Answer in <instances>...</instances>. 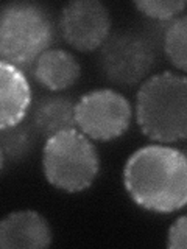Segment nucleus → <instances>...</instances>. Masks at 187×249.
I'll return each mask as SVG.
<instances>
[{
  "label": "nucleus",
  "instance_id": "1",
  "mask_svg": "<svg viewBox=\"0 0 187 249\" xmlns=\"http://www.w3.org/2000/svg\"><path fill=\"white\" fill-rule=\"evenodd\" d=\"M123 182L140 207L173 212L187 204V158L175 148L144 146L128 159Z\"/></svg>",
  "mask_w": 187,
  "mask_h": 249
},
{
  "label": "nucleus",
  "instance_id": "2",
  "mask_svg": "<svg viewBox=\"0 0 187 249\" xmlns=\"http://www.w3.org/2000/svg\"><path fill=\"white\" fill-rule=\"evenodd\" d=\"M137 123L156 142H176L187 137V78L164 72L140 86Z\"/></svg>",
  "mask_w": 187,
  "mask_h": 249
},
{
  "label": "nucleus",
  "instance_id": "3",
  "mask_svg": "<svg viewBox=\"0 0 187 249\" xmlns=\"http://www.w3.org/2000/svg\"><path fill=\"white\" fill-rule=\"evenodd\" d=\"M55 37L53 22L42 6L35 3H8L0 18V53L2 61L19 69L36 64L49 50Z\"/></svg>",
  "mask_w": 187,
  "mask_h": 249
},
{
  "label": "nucleus",
  "instance_id": "4",
  "mask_svg": "<svg viewBox=\"0 0 187 249\" xmlns=\"http://www.w3.org/2000/svg\"><path fill=\"white\" fill-rule=\"evenodd\" d=\"M42 165L47 181L74 193L92 184L98 171V158L88 137L72 128L47 139Z\"/></svg>",
  "mask_w": 187,
  "mask_h": 249
},
{
  "label": "nucleus",
  "instance_id": "5",
  "mask_svg": "<svg viewBox=\"0 0 187 249\" xmlns=\"http://www.w3.org/2000/svg\"><path fill=\"white\" fill-rule=\"evenodd\" d=\"M75 120L83 134L106 142L127 131L131 107L128 100L114 90H94L76 103Z\"/></svg>",
  "mask_w": 187,
  "mask_h": 249
},
{
  "label": "nucleus",
  "instance_id": "6",
  "mask_svg": "<svg viewBox=\"0 0 187 249\" xmlns=\"http://www.w3.org/2000/svg\"><path fill=\"white\" fill-rule=\"evenodd\" d=\"M100 62L108 80L117 84H136L151 70L154 50L142 36L119 33L105 42Z\"/></svg>",
  "mask_w": 187,
  "mask_h": 249
},
{
  "label": "nucleus",
  "instance_id": "7",
  "mask_svg": "<svg viewBox=\"0 0 187 249\" xmlns=\"http://www.w3.org/2000/svg\"><path fill=\"white\" fill-rule=\"evenodd\" d=\"M111 28L108 10L97 0H75L61 13V31L66 41L81 52L95 50L106 42Z\"/></svg>",
  "mask_w": 187,
  "mask_h": 249
},
{
  "label": "nucleus",
  "instance_id": "8",
  "mask_svg": "<svg viewBox=\"0 0 187 249\" xmlns=\"http://www.w3.org/2000/svg\"><path fill=\"white\" fill-rule=\"evenodd\" d=\"M50 243L49 224L33 210L10 213L0 224V246L3 249L45 248Z\"/></svg>",
  "mask_w": 187,
  "mask_h": 249
},
{
  "label": "nucleus",
  "instance_id": "9",
  "mask_svg": "<svg viewBox=\"0 0 187 249\" xmlns=\"http://www.w3.org/2000/svg\"><path fill=\"white\" fill-rule=\"evenodd\" d=\"M0 98H2V109H0V128L16 126L25 117L31 92L25 75L19 67H16L6 61L0 62Z\"/></svg>",
  "mask_w": 187,
  "mask_h": 249
},
{
  "label": "nucleus",
  "instance_id": "10",
  "mask_svg": "<svg viewBox=\"0 0 187 249\" xmlns=\"http://www.w3.org/2000/svg\"><path fill=\"white\" fill-rule=\"evenodd\" d=\"M35 76L44 88L62 90L80 76V64L64 50H45L35 64Z\"/></svg>",
  "mask_w": 187,
  "mask_h": 249
},
{
  "label": "nucleus",
  "instance_id": "11",
  "mask_svg": "<svg viewBox=\"0 0 187 249\" xmlns=\"http://www.w3.org/2000/svg\"><path fill=\"white\" fill-rule=\"evenodd\" d=\"M74 101L67 97H45L35 107L33 123L39 134L52 137L67 129H72L75 120Z\"/></svg>",
  "mask_w": 187,
  "mask_h": 249
},
{
  "label": "nucleus",
  "instance_id": "12",
  "mask_svg": "<svg viewBox=\"0 0 187 249\" xmlns=\"http://www.w3.org/2000/svg\"><path fill=\"white\" fill-rule=\"evenodd\" d=\"M164 49L173 64L187 72V16L175 19L166 31Z\"/></svg>",
  "mask_w": 187,
  "mask_h": 249
},
{
  "label": "nucleus",
  "instance_id": "13",
  "mask_svg": "<svg viewBox=\"0 0 187 249\" xmlns=\"http://www.w3.org/2000/svg\"><path fill=\"white\" fill-rule=\"evenodd\" d=\"M31 145H33V137H31L28 128L19 126V124L3 128L2 129V167L5 165L6 156H10L11 159H19L30 151Z\"/></svg>",
  "mask_w": 187,
  "mask_h": 249
},
{
  "label": "nucleus",
  "instance_id": "14",
  "mask_svg": "<svg viewBox=\"0 0 187 249\" xmlns=\"http://www.w3.org/2000/svg\"><path fill=\"white\" fill-rule=\"evenodd\" d=\"M187 2L183 0H144V2H136L134 6L142 11L148 18L167 20L176 16L179 11L186 8Z\"/></svg>",
  "mask_w": 187,
  "mask_h": 249
},
{
  "label": "nucleus",
  "instance_id": "15",
  "mask_svg": "<svg viewBox=\"0 0 187 249\" xmlns=\"http://www.w3.org/2000/svg\"><path fill=\"white\" fill-rule=\"evenodd\" d=\"M168 248H187V216L178 218L168 232Z\"/></svg>",
  "mask_w": 187,
  "mask_h": 249
},
{
  "label": "nucleus",
  "instance_id": "16",
  "mask_svg": "<svg viewBox=\"0 0 187 249\" xmlns=\"http://www.w3.org/2000/svg\"><path fill=\"white\" fill-rule=\"evenodd\" d=\"M184 156H186V158H187V151H186V154H184Z\"/></svg>",
  "mask_w": 187,
  "mask_h": 249
}]
</instances>
